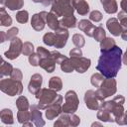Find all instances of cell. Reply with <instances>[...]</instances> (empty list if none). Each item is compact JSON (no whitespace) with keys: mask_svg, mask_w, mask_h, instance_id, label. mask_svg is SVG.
<instances>
[{"mask_svg":"<svg viewBox=\"0 0 127 127\" xmlns=\"http://www.w3.org/2000/svg\"><path fill=\"white\" fill-rule=\"evenodd\" d=\"M122 61H123V64H125L127 65V49H126L125 54L122 56Z\"/></svg>","mask_w":127,"mask_h":127,"instance_id":"f5cc1de1","label":"cell"},{"mask_svg":"<svg viewBox=\"0 0 127 127\" xmlns=\"http://www.w3.org/2000/svg\"><path fill=\"white\" fill-rule=\"evenodd\" d=\"M124 125H127V110L125 111V114H124Z\"/></svg>","mask_w":127,"mask_h":127,"instance_id":"9f6ffc18","label":"cell"},{"mask_svg":"<svg viewBox=\"0 0 127 127\" xmlns=\"http://www.w3.org/2000/svg\"><path fill=\"white\" fill-rule=\"evenodd\" d=\"M117 90V83L114 77L105 78L101 85L95 90V95L99 101H104L105 98L114 95Z\"/></svg>","mask_w":127,"mask_h":127,"instance_id":"7a4b0ae2","label":"cell"},{"mask_svg":"<svg viewBox=\"0 0 127 127\" xmlns=\"http://www.w3.org/2000/svg\"><path fill=\"white\" fill-rule=\"evenodd\" d=\"M114 100V99H113ZM115 101V100H114ZM111 113L114 116V121L119 124V125H124V114H125V110L123 107V104L118 103L117 101H115V104L112 108Z\"/></svg>","mask_w":127,"mask_h":127,"instance_id":"9a60e30c","label":"cell"},{"mask_svg":"<svg viewBox=\"0 0 127 127\" xmlns=\"http://www.w3.org/2000/svg\"><path fill=\"white\" fill-rule=\"evenodd\" d=\"M0 119L2 121V123L4 124H8L11 125L14 123V119H13V112L11 109L9 108H4L1 110L0 112Z\"/></svg>","mask_w":127,"mask_h":127,"instance_id":"603a6c76","label":"cell"},{"mask_svg":"<svg viewBox=\"0 0 127 127\" xmlns=\"http://www.w3.org/2000/svg\"><path fill=\"white\" fill-rule=\"evenodd\" d=\"M120 6H121L122 11H124L125 13H127V0H121Z\"/></svg>","mask_w":127,"mask_h":127,"instance_id":"f907efd6","label":"cell"},{"mask_svg":"<svg viewBox=\"0 0 127 127\" xmlns=\"http://www.w3.org/2000/svg\"><path fill=\"white\" fill-rule=\"evenodd\" d=\"M7 40H8L7 33H5L4 31H0V43H4Z\"/></svg>","mask_w":127,"mask_h":127,"instance_id":"681fc988","label":"cell"},{"mask_svg":"<svg viewBox=\"0 0 127 127\" xmlns=\"http://www.w3.org/2000/svg\"><path fill=\"white\" fill-rule=\"evenodd\" d=\"M56 1H57V0H44L42 4H43L44 6H50V5H53Z\"/></svg>","mask_w":127,"mask_h":127,"instance_id":"816d5d0a","label":"cell"},{"mask_svg":"<svg viewBox=\"0 0 127 127\" xmlns=\"http://www.w3.org/2000/svg\"><path fill=\"white\" fill-rule=\"evenodd\" d=\"M103 80H104V76L101 73H98V72L93 73L90 77V82L95 87H99L101 85V83L103 82Z\"/></svg>","mask_w":127,"mask_h":127,"instance_id":"d6a6232c","label":"cell"},{"mask_svg":"<svg viewBox=\"0 0 127 127\" xmlns=\"http://www.w3.org/2000/svg\"><path fill=\"white\" fill-rule=\"evenodd\" d=\"M46 24L48 25V27L54 31H56L57 29H59L61 27L60 25V20L58 19V17L52 13V12H49L47 14V18H46Z\"/></svg>","mask_w":127,"mask_h":127,"instance_id":"7402d4cb","label":"cell"},{"mask_svg":"<svg viewBox=\"0 0 127 127\" xmlns=\"http://www.w3.org/2000/svg\"><path fill=\"white\" fill-rule=\"evenodd\" d=\"M70 59V62H71V64L73 66V69L76 70L77 72L79 73H83L85 72L90 64H91V61L90 59H87V58H84V57H71L69 58Z\"/></svg>","mask_w":127,"mask_h":127,"instance_id":"9c48e42d","label":"cell"},{"mask_svg":"<svg viewBox=\"0 0 127 127\" xmlns=\"http://www.w3.org/2000/svg\"><path fill=\"white\" fill-rule=\"evenodd\" d=\"M60 65H61V69H62L64 72L68 73V72H71L72 70H74V69H73V66H72V64H71L70 59H68V58H66Z\"/></svg>","mask_w":127,"mask_h":127,"instance_id":"8d00e7d4","label":"cell"},{"mask_svg":"<svg viewBox=\"0 0 127 127\" xmlns=\"http://www.w3.org/2000/svg\"><path fill=\"white\" fill-rule=\"evenodd\" d=\"M62 103H63V96L58 95L57 99L46 108V117L49 120H53L62 114V112H63Z\"/></svg>","mask_w":127,"mask_h":127,"instance_id":"ba28073f","label":"cell"},{"mask_svg":"<svg viewBox=\"0 0 127 127\" xmlns=\"http://www.w3.org/2000/svg\"><path fill=\"white\" fill-rule=\"evenodd\" d=\"M82 56V52L80 50V48H73L69 51V57H81Z\"/></svg>","mask_w":127,"mask_h":127,"instance_id":"7dc6e473","label":"cell"},{"mask_svg":"<svg viewBox=\"0 0 127 127\" xmlns=\"http://www.w3.org/2000/svg\"><path fill=\"white\" fill-rule=\"evenodd\" d=\"M103 9L108 14H114L118 10V5L115 0H100Z\"/></svg>","mask_w":127,"mask_h":127,"instance_id":"44dd1931","label":"cell"},{"mask_svg":"<svg viewBox=\"0 0 127 127\" xmlns=\"http://www.w3.org/2000/svg\"><path fill=\"white\" fill-rule=\"evenodd\" d=\"M51 12L57 17H64L73 15L74 8L71 4V0H57L51 8Z\"/></svg>","mask_w":127,"mask_h":127,"instance_id":"5b68a950","label":"cell"},{"mask_svg":"<svg viewBox=\"0 0 127 127\" xmlns=\"http://www.w3.org/2000/svg\"><path fill=\"white\" fill-rule=\"evenodd\" d=\"M0 25L3 27H9L12 25V18L8 15L4 6L0 8Z\"/></svg>","mask_w":127,"mask_h":127,"instance_id":"484cf974","label":"cell"},{"mask_svg":"<svg viewBox=\"0 0 127 127\" xmlns=\"http://www.w3.org/2000/svg\"><path fill=\"white\" fill-rule=\"evenodd\" d=\"M72 43L74 44L75 47L77 48H82L85 44V40H84V37L80 34H74L72 36Z\"/></svg>","mask_w":127,"mask_h":127,"instance_id":"f35d334b","label":"cell"},{"mask_svg":"<svg viewBox=\"0 0 127 127\" xmlns=\"http://www.w3.org/2000/svg\"><path fill=\"white\" fill-rule=\"evenodd\" d=\"M51 57H52L53 60L56 62V64H61L67 58V57L62 55L61 53H59L58 51H53V52H51Z\"/></svg>","mask_w":127,"mask_h":127,"instance_id":"ab89813d","label":"cell"},{"mask_svg":"<svg viewBox=\"0 0 127 127\" xmlns=\"http://www.w3.org/2000/svg\"><path fill=\"white\" fill-rule=\"evenodd\" d=\"M93 38L95 39V41L101 42L104 38H106V32H105V30L101 26L96 27L95 30H94V33H93Z\"/></svg>","mask_w":127,"mask_h":127,"instance_id":"836d02e7","label":"cell"},{"mask_svg":"<svg viewBox=\"0 0 127 127\" xmlns=\"http://www.w3.org/2000/svg\"><path fill=\"white\" fill-rule=\"evenodd\" d=\"M56 34V43H55V48L57 49H62L65 46L67 39H68V31L66 28L60 27L55 31Z\"/></svg>","mask_w":127,"mask_h":127,"instance_id":"8fae6325","label":"cell"},{"mask_svg":"<svg viewBox=\"0 0 127 127\" xmlns=\"http://www.w3.org/2000/svg\"><path fill=\"white\" fill-rule=\"evenodd\" d=\"M40 61H41V57L39 56L38 53H33L32 55L29 56V63L33 66H38L40 64Z\"/></svg>","mask_w":127,"mask_h":127,"instance_id":"b9f144b4","label":"cell"},{"mask_svg":"<svg viewBox=\"0 0 127 127\" xmlns=\"http://www.w3.org/2000/svg\"><path fill=\"white\" fill-rule=\"evenodd\" d=\"M60 25L61 27L69 29V28H74L76 26V18L71 15V16H64L60 20Z\"/></svg>","mask_w":127,"mask_h":127,"instance_id":"cb8c5ba5","label":"cell"},{"mask_svg":"<svg viewBox=\"0 0 127 127\" xmlns=\"http://www.w3.org/2000/svg\"><path fill=\"white\" fill-rule=\"evenodd\" d=\"M42 83H43V76L40 74V73H35L31 76L30 78V82L28 84V90L29 92L33 93V94H37L40 89H41V86H42Z\"/></svg>","mask_w":127,"mask_h":127,"instance_id":"5bb4252c","label":"cell"},{"mask_svg":"<svg viewBox=\"0 0 127 127\" xmlns=\"http://www.w3.org/2000/svg\"><path fill=\"white\" fill-rule=\"evenodd\" d=\"M122 49L118 46H114L107 52H101V56L98 59L96 69L105 78L115 77L121 68L122 64Z\"/></svg>","mask_w":127,"mask_h":127,"instance_id":"6da1fadb","label":"cell"},{"mask_svg":"<svg viewBox=\"0 0 127 127\" xmlns=\"http://www.w3.org/2000/svg\"><path fill=\"white\" fill-rule=\"evenodd\" d=\"M32 1L35 2V3H43L44 0H32Z\"/></svg>","mask_w":127,"mask_h":127,"instance_id":"680465c9","label":"cell"},{"mask_svg":"<svg viewBox=\"0 0 127 127\" xmlns=\"http://www.w3.org/2000/svg\"><path fill=\"white\" fill-rule=\"evenodd\" d=\"M48 12L42 11L40 13L34 14L31 19V26L35 31H42L45 28L46 25V18H47Z\"/></svg>","mask_w":127,"mask_h":127,"instance_id":"30bf717a","label":"cell"},{"mask_svg":"<svg viewBox=\"0 0 127 127\" xmlns=\"http://www.w3.org/2000/svg\"><path fill=\"white\" fill-rule=\"evenodd\" d=\"M39 65L49 73L55 71V69H56V62L53 60V58L51 56L47 57V58H42Z\"/></svg>","mask_w":127,"mask_h":127,"instance_id":"d6986e66","label":"cell"},{"mask_svg":"<svg viewBox=\"0 0 127 127\" xmlns=\"http://www.w3.org/2000/svg\"><path fill=\"white\" fill-rule=\"evenodd\" d=\"M114 46H116L114 39L106 37L100 42V52H107L111 50Z\"/></svg>","mask_w":127,"mask_h":127,"instance_id":"83f0119b","label":"cell"},{"mask_svg":"<svg viewBox=\"0 0 127 127\" xmlns=\"http://www.w3.org/2000/svg\"><path fill=\"white\" fill-rule=\"evenodd\" d=\"M84 102L85 105L88 109L90 110H98L100 104H99V100L97 99L96 95H95V91L89 89L85 92L84 94Z\"/></svg>","mask_w":127,"mask_h":127,"instance_id":"7c38bea8","label":"cell"},{"mask_svg":"<svg viewBox=\"0 0 127 127\" xmlns=\"http://www.w3.org/2000/svg\"><path fill=\"white\" fill-rule=\"evenodd\" d=\"M33 124H34L33 122H28V121H27V122L23 123V126H30V127H31V126H33Z\"/></svg>","mask_w":127,"mask_h":127,"instance_id":"11a10c76","label":"cell"},{"mask_svg":"<svg viewBox=\"0 0 127 127\" xmlns=\"http://www.w3.org/2000/svg\"><path fill=\"white\" fill-rule=\"evenodd\" d=\"M71 4L74 10L81 16H84L89 12V5L85 0H71Z\"/></svg>","mask_w":127,"mask_h":127,"instance_id":"ac0fdd59","label":"cell"},{"mask_svg":"<svg viewBox=\"0 0 127 127\" xmlns=\"http://www.w3.org/2000/svg\"><path fill=\"white\" fill-rule=\"evenodd\" d=\"M17 119H18V122L23 124L27 121H30L31 119V113L30 111L28 110H19L18 113H17Z\"/></svg>","mask_w":127,"mask_h":127,"instance_id":"1f68e13d","label":"cell"},{"mask_svg":"<svg viewBox=\"0 0 127 127\" xmlns=\"http://www.w3.org/2000/svg\"><path fill=\"white\" fill-rule=\"evenodd\" d=\"M37 53L39 54V56L42 58H47V57H50L51 56V52L48 51L47 49L43 48V47H38L37 48Z\"/></svg>","mask_w":127,"mask_h":127,"instance_id":"f6af8a7d","label":"cell"},{"mask_svg":"<svg viewBox=\"0 0 127 127\" xmlns=\"http://www.w3.org/2000/svg\"><path fill=\"white\" fill-rule=\"evenodd\" d=\"M28 19H29V14H28V12L26 10H20L19 12H17V14H16V20L20 24L27 23Z\"/></svg>","mask_w":127,"mask_h":127,"instance_id":"d590c367","label":"cell"},{"mask_svg":"<svg viewBox=\"0 0 127 127\" xmlns=\"http://www.w3.org/2000/svg\"><path fill=\"white\" fill-rule=\"evenodd\" d=\"M57 91L52 88H41L40 91L36 94V98L39 99V108L41 110H46V108L51 105L58 97Z\"/></svg>","mask_w":127,"mask_h":127,"instance_id":"277c9868","label":"cell"},{"mask_svg":"<svg viewBox=\"0 0 127 127\" xmlns=\"http://www.w3.org/2000/svg\"><path fill=\"white\" fill-rule=\"evenodd\" d=\"M0 89L2 92L9 96L20 95L23 91V84L21 80H15L13 78H3L0 81Z\"/></svg>","mask_w":127,"mask_h":127,"instance_id":"3957f363","label":"cell"},{"mask_svg":"<svg viewBox=\"0 0 127 127\" xmlns=\"http://www.w3.org/2000/svg\"><path fill=\"white\" fill-rule=\"evenodd\" d=\"M16 106H17L18 110H28L30 108V104H29L27 97L20 95L16 100Z\"/></svg>","mask_w":127,"mask_h":127,"instance_id":"4dcf8cb0","label":"cell"},{"mask_svg":"<svg viewBox=\"0 0 127 127\" xmlns=\"http://www.w3.org/2000/svg\"><path fill=\"white\" fill-rule=\"evenodd\" d=\"M43 42L47 46H55L56 43V34L55 33H46L43 37Z\"/></svg>","mask_w":127,"mask_h":127,"instance_id":"e575fe53","label":"cell"},{"mask_svg":"<svg viewBox=\"0 0 127 127\" xmlns=\"http://www.w3.org/2000/svg\"><path fill=\"white\" fill-rule=\"evenodd\" d=\"M70 123H71V126L75 127V126L79 125V123H80V118H79L77 115H75V114L72 113V114L70 115Z\"/></svg>","mask_w":127,"mask_h":127,"instance_id":"c3c4849f","label":"cell"},{"mask_svg":"<svg viewBox=\"0 0 127 127\" xmlns=\"http://www.w3.org/2000/svg\"><path fill=\"white\" fill-rule=\"evenodd\" d=\"M77 27H78V29L80 31L84 32V34L87 37H93V33H94L95 28H96L89 20H86V19L80 20L77 23Z\"/></svg>","mask_w":127,"mask_h":127,"instance_id":"e0dca14e","label":"cell"},{"mask_svg":"<svg viewBox=\"0 0 127 127\" xmlns=\"http://www.w3.org/2000/svg\"><path fill=\"white\" fill-rule=\"evenodd\" d=\"M102 17H103L102 16V13L100 11H98V10H93L89 14V19L91 21H93V22H99V21H101L102 20Z\"/></svg>","mask_w":127,"mask_h":127,"instance_id":"7bdbcfd3","label":"cell"},{"mask_svg":"<svg viewBox=\"0 0 127 127\" xmlns=\"http://www.w3.org/2000/svg\"><path fill=\"white\" fill-rule=\"evenodd\" d=\"M96 117L98 120L102 122H114V118H112L111 113L105 109L98 108V112L96 114Z\"/></svg>","mask_w":127,"mask_h":127,"instance_id":"4316f807","label":"cell"},{"mask_svg":"<svg viewBox=\"0 0 127 127\" xmlns=\"http://www.w3.org/2000/svg\"><path fill=\"white\" fill-rule=\"evenodd\" d=\"M11 78L15 79V80H22L23 78V73L21 71V69L19 68H13L12 72H11Z\"/></svg>","mask_w":127,"mask_h":127,"instance_id":"ee69618b","label":"cell"},{"mask_svg":"<svg viewBox=\"0 0 127 127\" xmlns=\"http://www.w3.org/2000/svg\"><path fill=\"white\" fill-rule=\"evenodd\" d=\"M64 100L65 101L63 104V112L68 113V114L74 113L77 110L78 104H79V100L76 92L73 90H68L64 94Z\"/></svg>","mask_w":127,"mask_h":127,"instance_id":"8992f818","label":"cell"},{"mask_svg":"<svg viewBox=\"0 0 127 127\" xmlns=\"http://www.w3.org/2000/svg\"><path fill=\"white\" fill-rule=\"evenodd\" d=\"M40 110L41 109L39 108L38 105L32 104L30 106V113H31V119H30V121H32L34 123V125H36L37 127H43L45 125V121L43 119L42 112Z\"/></svg>","mask_w":127,"mask_h":127,"instance_id":"4fadbf2b","label":"cell"},{"mask_svg":"<svg viewBox=\"0 0 127 127\" xmlns=\"http://www.w3.org/2000/svg\"><path fill=\"white\" fill-rule=\"evenodd\" d=\"M22 50H23V42L21 41L20 38L15 37L10 41V47L8 51L5 52L4 56L9 60H15L20 56V54H22Z\"/></svg>","mask_w":127,"mask_h":127,"instance_id":"52a82bcc","label":"cell"},{"mask_svg":"<svg viewBox=\"0 0 127 127\" xmlns=\"http://www.w3.org/2000/svg\"><path fill=\"white\" fill-rule=\"evenodd\" d=\"M34 53V46L32 43L30 42H25L23 44V50H22V54L24 56H30Z\"/></svg>","mask_w":127,"mask_h":127,"instance_id":"60d3db41","label":"cell"},{"mask_svg":"<svg viewBox=\"0 0 127 127\" xmlns=\"http://www.w3.org/2000/svg\"><path fill=\"white\" fill-rule=\"evenodd\" d=\"M117 19L120 22V25L122 27L123 32L127 31V13H125L124 11H120L117 15Z\"/></svg>","mask_w":127,"mask_h":127,"instance_id":"74e56055","label":"cell"},{"mask_svg":"<svg viewBox=\"0 0 127 127\" xmlns=\"http://www.w3.org/2000/svg\"><path fill=\"white\" fill-rule=\"evenodd\" d=\"M18 32H19V29H18L17 27L10 28V29L8 30V32H7V38H8V40H10V41H11L12 39H14V38L17 36Z\"/></svg>","mask_w":127,"mask_h":127,"instance_id":"bcb514c9","label":"cell"},{"mask_svg":"<svg viewBox=\"0 0 127 127\" xmlns=\"http://www.w3.org/2000/svg\"><path fill=\"white\" fill-rule=\"evenodd\" d=\"M55 127H66V126H71V123H70V115L68 113H64L60 115L59 119L55 122L54 124Z\"/></svg>","mask_w":127,"mask_h":127,"instance_id":"d4e9b609","label":"cell"},{"mask_svg":"<svg viewBox=\"0 0 127 127\" xmlns=\"http://www.w3.org/2000/svg\"><path fill=\"white\" fill-rule=\"evenodd\" d=\"M2 6L4 5L11 11L20 10L24 6V0H1Z\"/></svg>","mask_w":127,"mask_h":127,"instance_id":"ffe728a7","label":"cell"},{"mask_svg":"<svg viewBox=\"0 0 127 127\" xmlns=\"http://www.w3.org/2000/svg\"><path fill=\"white\" fill-rule=\"evenodd\" d=\"M106 27L108 29V31L115 37L121 35V33L123 32L122 27L120 25V22L118 21L117 18H110L107 20L106 22Z\"/></svg>","mask_w":127,"mask_h":127,"instance_id":"2e32d148","label":"cell"},{"mask_svg":"<svg viewBox=\"0 0 127 127\" xmlns=\"http://www.w3.org/2000/svg\"><path fill=\"white\" fill-rule=\"evenodd\" d=\"M92 126H101V123H98V122H94V123H92Z\"/></svg>","mask_w":127,"mask_h":127,"instance_id":"6f0895ef","label":"cell"},{"mask_svg":"<svg viewBox=\"0 0 127 127\" xmlns=\"http://www.w3.org/2000/svg\"><path fill=\"white\" fill-rule=\"evenodd\" d=\"M121 38L124 40V41H127V31H124L121 33Z\"/></svg>","mask_w":127,"mask_h":127,"instance_id":"db71d44e","label":"cell"},{"mask_svg":"<svg viewBox=\"0 0 127 127\" xmlns=\"http://www.w3.org/2000/svg\"><path fill=\"white\" fill-rule=\"evenodd\" d=\"M12 70H13V66L11 65V64L2 60V64L0 65V75H1V77L11 75Z\"/></svg>","mask_w":127,"mask_h":127,"instance_id":"f546056e","label":"cell"},{"mask_svg":"<svg viewBox=\"0 0 127 127\" xmlns=\"http://www.w3.org/2000/svg\"><path fill=\"white\" fill-rule=\"evenodd\" d=\"M49 87L56 90V91H60L63 88V82L61 77L59 76H53L50 78L49 80Z\"/></svg>","mask_w":127,"mask_h":127,"instance_id":"f1b7e54d","label":"cell"}]
</instances>
